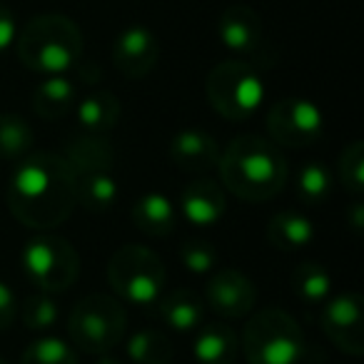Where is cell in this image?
<instances>
[{"instance_id":"obj_1","label":"cell","mask_w":364,"mask_h":364,"mask_svg":"<svg viewBox=\"0 0 364 364\" xmlns=\"http://www.w3.org/2000/svg\"><path fill=\"white\" fill-rule=\"evenodd\" d=\"M6 200L18 223L48 232L75 213V172L63 155L28 152L8 180Z\"/></svg>"},{"instance_id":"obj_2","label":"cell","mask_w":364,"mask_h":364,"mask_svg":"<svg viewBox=\"0 0 364 364\" xmlns=\"http://www.w3.org/2000/svg\"><path fill=\"white\" fill-rule=\"evenodd\" d=\"M220 185L245 203H267L287 185L289 165L272 140L240 135L220 152Z\"/></svg>"},{"instance_id":"obj_3","label":"cell","mask_w":364,"mask_h":364,"mask_svg":"<svg viewBox=\"0 0 364 364\" xmlns=\"http://www.w3.org/2000/svg\"><path fill=\"white\" fill-rule=\"evenodd\" d=\"M82 33L68 16L43 13L26 23L16 36L21 63L41 75H65L82 60Z\"/></svg>"},{"instance_id":"obj_4","label":"cell","mask_w":364,"mask_h":364,"mask_svg":"<svg viewBox=\"0 0 364 364\" xmlns=\"http://www.w3.org/2000/svg\"><path fill=\"white\" fill-rule=\"evenodd\" d=\"M240 349L247 364H299L307 354V339L292 314L264 307L247 319Z\"/></svg>"},{"instance_id":"obj_5","label":"cell","mask_w":364,"mask_h":364,"mask_svg":"<svg viewBox=\"0 0 364 364\" xmlns=\"http://www.w3.org/2000/svg\"><path fill=\"white\" fill-rule=\"evenodd\" d=\"M107 284L120 302L132 307H152L165 292L167 272L152 250L142 245H122L107 262Z\"/></svg>"},{"instance_id":"obj_6","label":"cell","mask_w":364,"mask_h":364,"mask_svg":"<svg viewBox=\"0 0 364 364\" xmlns=\"http://www.w3.org/2000/svg\"><path fill=\"white\" fill-rule=\"evenodd\" d=\"M205 95L215 112L232 122L250 120L264 102V80L247 60H223L208 73Z\"/></svg>"},{"instance_id":"obj_7","label":"cell","mask_w":364,"mask_h":364,"mask_svg":"<svg viewBox=\"0 0 364 364\" xmlns=\"http://www.w3.org/2000/svg\"><path fill=\"white\" fill-rule=\"evenodd\" d=\"M127 327L125 307L117 297L92 292L73 307L68 317V334L73 344L87 354H107L122 342Z\"/></svg>"},{"instance_id":"obj_8","label":"cell","mask_w":364,"mask_h":364,"mask_svg":"<svg viewBox=\"0 0 364 364\" xmlns=\"http://www.w3.org/2000/svg\"><path fill=\"white\" fill-rule=\"evenodd\" d=\"M23 274L41 292H65L80 274V257L68 240L58 235L41 232L23 245L21 252Z\"/></svg>"},{"instance_id":"obj_9","label":"cell","mask_w":364,"mask_h":364,"mask_svg":"<svg viewBox=\"0 0 364 364\" xmlns=\"http://www.w3.org/2000/svg\"><path fill=\"white\" fill-rule=\"evenodd\" d=\"M324 115L312 100L304 97H287L269 107L267 132L277 147H307L322 135Z\"/></svg>"},{"instance_id":"obj_10","label":"cell","mask_w":364,"mask_h":364,"mask_svg":"<svg viewBox=\"0 0 364 364\" xmlns=\"http://www.w3.org/2000/svg\"><path fill=\"white\" fill-rule=\"evenodd\" d=\"M319 327L327 339L349 357L364 354V304L359 292H342L327 299L319 314Z\"/></svg>"},{"instance_id":"obj_11","label":"cell","mask_w":364,"mask_h":364,"mask_svg":"<svg viewBox=\"0 0 364 364\" xmlns=\"http://www.w3.org/2000/svg\"><path fill=\"white\" fill-rule=\"evenodd\" d=\"M205 307L225 319H242L252 314L257 302L255 282L237 267H223L205 287Z\"/></svg>"},{"instance_id":"obj_12","label":"cell","mask_w":364,"mask_h":364,"mask_svg":"<svg viewBox=\"0 0 364 364\" xmlns=\"http://www.w3.org/2000/svg\"><path fill=\"white\" fill-rule=\"evenodd\" d=\"M218 36L220 43L228 48L230 53L240 55V60L247 58L255 60L267 50V38H264V23L255 8L237 3L223 11L218 21Z\"/></svg>"},{"instance_id":"obj_13","label":"cell","mask_w":364,"mask_h":364,"mask_svg":"<svg viewBox=\"0 0 364 364\" xmlns=\"http://www.w3.org/2000/svg\"><path fill=\"white\" fill-rule=\"evenodd\" d=\"M160 58V41L145 26H127L112 43V63L130 80L150 75Z\"/></svg>"},{"instance_id":"obj_14","label":"cell","mask_w":364,"mask_h":364,"mask_svg":"<svg viewBox=\"0 0 364 364\" xmlns=\"http://www.w3.org/2000/svg\"><path fill=\"white\" fill-rule=\"evenodd\" d=\"M180 215L193 228H215L228 215V193L220 182L200 177L182 190Z\"/></svg>"},{"instance_id":"obj_15","label":"cell","mask_w":364,"mask_h":364,"mask_svg":"<svg viewBox=\"0 0 364 364\" xmlns=\"http://www.w3.org/2000/svg\"><path fill=\"white\" fill-rule=\"evenodd\" d=\"M220 152L223 150H220L218 140L210 132L198 130V127L180 130L167 147L172 165L185 172H208L210 167H218Z\"/></svg>"},{"instance_id":"obj_16","label":"cell","mask_w":364,"mask_h":364,"mask_svg":"<svg viewBox=\"0 0 364 364\" xmlns=\"http://www.w3.org/2000/svg\"><path fill=\"white\" fill-rule=\"evenodd\" d=\"M160 317L172 332H198L205 324V302L203 297H198L195 292L185 287L170 289V292H162L160 302Z\"/></svg>"},{"instance_id":"obj_17","label":"cell","mask_w":364,"mask_h":364,"mask_svg":"<svg viewBox=\"0 0 364 364\" xmlns=\"http://www.w3.org/2000/svg\"><path fill=\"white\" fill-rule=\"evenodd\" d=\"M63 157L68 160L75 175L115 167V147L107 140V135H97V132H82V135L73 137L65 145Z\"/></svg>"},{"instance_id":"obj_18","label":"cell","mask_w":364,"mask_h":364,"mask_svg":"<svg viewBox=\"0 0 364 364\" xmlns=\"http://www.w3.org/2000/svg\"><path fill=\"white\" fill-rule=\"evenodd\" d=\"M132 223L147 237H167L175 230L177 208L162 193H145L132 205Z\"/></svg>"},{"instance_id":"obj_19","label":"cell","mask_w":364,"mask_h":364,"mask_svg":"<svg viewBox=\"0 0 364 364\" xmlns=\"http://www.w3.org/2000/svg\"><path fill=\"white\" fill-rule=\"evenodd\" d=\"M264 235H267V242L274 250L297 252V250L307 247L314 240V223L304 213L284 210V213H277L269 218Z\"/></svg>"},{"instance_id":"obj_20","label":"cell","mask_w":364,"mask_h":364,"mask_svg":"<svg viewBox=\"0 0 364 364\" xmlns=\"http://www.w3.org/2000/svg\"><path fill=\"white\" fill-rule=\"evenodd\" d=\"M77 87L68 75H46L33 90V110L43 120H60L75 107Z\"/></svg>"},{"instance_id":"obj_21","label":"cell","mask_w":364,"mask_h":364,"mask_svg":"<svg viewBox=\"0 0 364 364\" xmlns=\"http://www.w3.org/2000/svg\"><path fill=\"white\" fill-rule=\"evenodd\" d=\"M75 120L82 127V132H97L107 135L117 125L122 115V105L110 90H95L75 102Z\"/></svg>"},{"instance_id":"obj_22","label":"cell","mask_w":364,"mask_h":364,"mask_svg":"<svg viewBox=\"0 0 364 364\" xmlns=\"http://www.w3.org/2000/svg\"><path fill=\"white\" fill-rule=\"evenodd\" d=\"M117 180L112 170H95V172H80L75 175V203L85 208L87 213H110L117 203Z\"/></svg>"},{"instance_id":"obj_23","label":"cell","mask_w":364,"mask_h":364,"mask_svg":"<svg viewBox=\"0 0 364 364\" xmlns=\"http://www.w3.org/2000/svg\"><path fill=\"white\" fill-rule=\"evenodd\" d=\"M193 354L198 364H235L240 339L228 324H203L195 337Z\"/></svg>"},{"instance_id":"obj_24","label":"cell","mask_w":364,"mask_h":364,"mask_svg":"<svg viewBox=\"0 0 364 364\" xmlns=\"http://www.w3.org/2000/svg\"><path fill=\"white\" fill-rule=\"evenodd\" d=\"M292 292L304 304H324L332 294V274L317 262H302L292 272Z\"/></svg>"},{"instance_id":"obj_25","label":"cell","mask_w":364,"mask_h":364,"mask_svg":"<svg viewBox=\"0 0 364 364\" xmlns=\"http://www.w3.org/2000/svg\"><path fill=\"white\" fill-rule=\"evenodd\" d=\"M127 357L132 364H170L175 347L160 329H140L127 339Z\"/></svg>"},{"instance_id":"obj_26","label":"cell","mask_w":364,"mask_h":364,"mask_svg":"<svg viewBox=\"0 0 364 364\" xmlns=\"http://www.w3.org/2000/svg\"><path fill=\"white\" fill-rule=\"evenodd\" d=\"M36 135L26 117L16 112H0V160H21L33 152Z\"/></svg>"},{"instance_id":"obj_27","label":"cell","mask_w":364,"mask_h":364,"mask_svg":"<svg viewBox=\"0 0 364 364\" xmlns=\"http://www.w3.org/2000/svg\"><path fill=\"white\" fill-rule=\"evenodd\" d=\"M21 364H77V354L70 342L55 334H43L26 347Z\"/></svg>"},{"instance_id":"obj_28","label":"cell","mask_w":364,"mask_h":364,"mask_svg":"<svg viewBox=\"0 0 364 364\" xmlns=\"http://www.w3.org/2000/svg\"><path fill=\"white\" fill-rule=\"evenodd\" d=\"M332 172L322 162H307L297 175V198L304 205H322L332 195Z\"/></svg>"},{"instance_id":"obj_29","label":"cell","mask_w":364,"mask_h":364,"mask_svg":"<svg viewBox=\"0 0 364 364\" xmlns=\"http://www.w3.org/2000/svg\"><path fill=\"white\" fill-rule=\"evenodd\" d=\"M21 309V319L26 324V329L31 332H50L53 327L60 319V309H58V302L50 297L48 292H33L26 297Z\"/></svg>"},{"instance_id":"obj_30","label":"cell","mask_w":364,"mask_h":364,"mask_svg":"<svg viewBox=\"0 0 364 364\" xmlns=\"http://www.w3.org/2000/svg\"><path fill=\"white\" fill-rule=\"evenodd\" d=\"M339 182L354 195L364 193V142L354 140L342 150L337 162Z\"/></svg>"},{"instance_id":"obj_31","label":"cell","mask_w":364,"mask_h":364,"mask_svg":"<svg viewBox=\"0 0 364 364\" xmlns=\"http://www.w3.org/2000/svg\"><path fill=\"white\" fill-rule=\"evenodd\" d=\"M180 262L188 272L203 277L218 267V250L205 240H188L180 247Z\"/></svg>"},{"instance_id":"obj_32","label":"cell","mask_w":364,"mask_h":364,"mask_svg":"<svg viewBox=\"0 0 364 364\" xmlns=\"http://www.w3.org/2000/svg\"><path fill=\"white\" fill-rule=\"evenodd\" d=\"M16 317H18V297L11 284L0 279V332H6L8 327H13Z\"/></svg>"},{"instance_id":"obj_33","label":"cell","mask_w":364,"mask_h":364,"mask_svg":"<svg viewBox=\"0 0 364 364\" xmlns=\"http://www.w3.org/2000/svg\"><path fill=\"white\" fill-rule=\"evenodd\" d=\"M16 36H18V21L13 16V11L0 3V55L8 50V48L16 46Z\"/></svg>"},{"instance_id":"obj_34","label":"cell","mask_w":364,"mask_h":364,"mask_svg":"<svg viewBox=\"0 0 364 364\" xmlns=\"http://www.w3.org/2000/svg\"><path fill=\"white\" fill-rule=\"evenodd\" d=\"M349 228L354 230V232H362L364 228V205L362 203H354L352 208H349Z\"/></svg>"},{"instance_id":"obj_35","label":"cell","mask_w":364,"mask_h":364,"mask_svg":"<svg viewBox=\"0 0 364 364\" xmlns=\"http://www.w3.org/2000/svg\"><path fill=\"white\" fill-rule=\"evenodd\" d=\"M95 364H120L117 359H112V357H107V354H100V359H97Z\"/></svg>"},{"instance_id":"obj_36","label":"cell","mask_w":364,"mask_h":364,"mask_svg":"<svg viewBox=\"0 0 364 364\" xmlns=\"http://www.w3.org/2000/svg\"><path fill=\"white\" fill-rule=\"evenodd\" d=\"M0 364H8V362H6V359H0Z\"/></svg>"}]
</instances>
